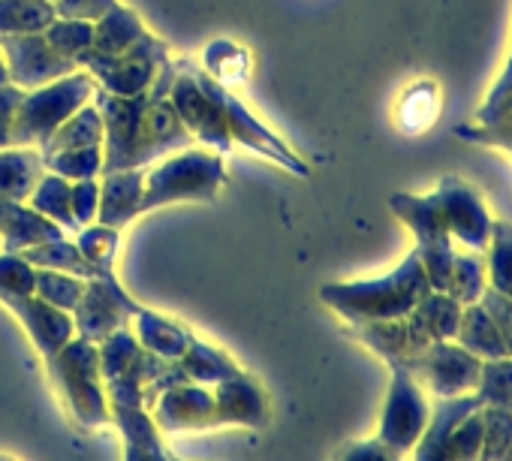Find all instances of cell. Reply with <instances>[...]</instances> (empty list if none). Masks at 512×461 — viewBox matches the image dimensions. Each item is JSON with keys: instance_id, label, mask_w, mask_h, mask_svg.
<instances>
[{"instance_id": "obj_1", "label": "cell", "mask_w": 512, "mask_h": 461, "mask_svg": "<svg viewBox=\"0 0 512 461\" xmlns=\"http://www.w3.org/2000/svg\"><path fill=\"white\" fill-rule=\"evenodd\" d=\"M431 293L425 266L416 251H410L389 275L347 284H326L320 299L338 311L350 326L359 323H386L407 317Z\"/></svg>"}, {"instance_id": "obj_2", "label": "cell", "mask_w": 512, "mask_h": 461, "mask_svg": "<svg viewBox=\"0 0 512 461\" xmlns=\"http://www.w3.org/2000/svg\"><path fill=\"white\" fill-rule=\"evenodd\" d=\"M226 181V154L211 148H184L151 169H145L142 214L157 211L172 202H214Z\"/></svg>"}, {"instance_id": "obj_3", "label": "cell", "mask_w": 512, "mask_h": 461, "mask_svg": "<svg viewBox=\"0 0 512 461\" xmlns=\"http://www.w3.org/2000/svg\"><path fill=\"white\" fill-rule=\"evenodd\" d=\"M97 94V79L88 70H76L58 82L25 91L13 118V145L40 148L67 118H73Z\"/></svg>"}, {"instance_id": "obj_4", "label": "cell", "mask_w": 512, "mask_h": 461, "mask_svg": "<svg viewBox=\"0 0 512 461\" xmlns=\"http://www.w3.org/2000/svg\"><path fill=\"white\" fill-rule=\"evenodd\" d=\"M49 377L70 404V413L79 425L97 428L112 419L106 392H103V374H100V353L97 344L88 338H73L61 353L46 359Z\"/></svg>"}, {"instance_id": "obj_5", "label": "cell", "mask_w": 512, "mask_h": 461, "mask_svg": "<svg viewBox=\"0 0 512 461\" xmlns=\"http://www.w3.org/2000/svg\"><path fill=\"white\" fill-rule=\"evenodd\" d=\"M220 82L211 79L202 67H196L190 58L178 61V76L172 82V106L190 136L217 154L232 151V139L226 130V112L220 103Z\"/></svg>"}, {"instance_id": "obj_6", "label": "cell", "mask_w": 512, "mask_h": 461, "mask_svg": "<svg viewBox=\"0 0 512 461\" xmlns=\"http://www.w3.org/2000/svg\"><path fill=\"white\" fill-rule=\"evenodd\" d=\"M389 208L395 211V217H401L410 226V233L416 239V248L413 251L419 254V260L425 266V275H428L431 290L446 293L455 248H452L449 229L443 223L437 196L434 193H425V196H416V193H392L389 196Z\"/></svg>"}, {"instance_id": "obj_7", "label": "cell", "mask_w": 512, "mask_h": 461, "mask_svg": "<svg viewBox=\"0 0 512 461\" xmlns=\"http://www.w3.org/2000/svg\"><path fill=\"white\" fill-rule=\"evenodd\" d=\"M166 61H169V43H163L154 34H145L127 52L112 55V58L85 52L79 58V67L97 79V88L118 94V97H139L154 85Z\"/></svg>"}, {"instance_id": "obj_8", "label": "cell", "mask_w": 512, "mask_h": 461, "mask_svg": "<svg viewBox=\"0 0 512 461\" xmlns=\"http://www.w3.org/2000/svg\"><path fill=\"white\" fill-rule=\"evenodd\" d=\"M178 76V61H166L163 70L157 73L154 85L148 88V100L142 109V127H139V160L142 169H148L151 163L193 148L196 139L190 136V130L184 127V121L178 118L175 106H172V82Z\"/></svg>"}, {"instance_id": "obj_9", "label": "cell", "mask_w": 512, "mask_h": 461, "mask_svg": "<svg viewBox=\"0 0 512 461\" xmlns=\"http://www.w3.org/2000/svg\"><path fill=\"white\" fill-rule=\"evenodd\" d=\"M401 365L416 377V383L434 398L470 395L479 383L482 359L464 350L458 341H434L416 356L401 359Z\"/></svg>"}, {"instance_id": "obj_10", "label": "cell", "mask_w": 512, "mask_h": 461, "mask_svg": "<svg viewBox=\"0 0 512 461\" xmlns=\"http://www.w3.org/2000/svg\"><path fill=\"white\" fill-rule=\"evenodd\" d=\"M389 368H392V383H389V395L383 404L377 437L404 455L422 437L428 416H431V404L425 398V389L401 362H389Z\"/></svg>"}, {"instance_id": "obj_11", "label": "cell", "mask_w": 512, "mask_h": 461, "mask_svg": "<svg viewBox=\"0 0 512 461\" xmlns=\"http://www.w3.org/2000/svg\"><path fill=\"white\" fill-rule=\"evenodd\" d=\"M139 308L142 305L118 284L115 272H106L100 278L85 281V293L73 308V323L79 338L100 344L112 332L124 329L139 314Z\"/></svg>"}, {"instance_id": "obj_12", "label": "cell", "mask_w": 512, "mask_h": 461, "mask_svg": "<svg viewBox=\"0 0 512 461\" xmlns=\"http://www.w3.org/2000/svg\"><path fill=\"white\" fill-rule=\"evenodd\" d=\"M0 52H4L10 82L22 91L43 88L49 82H58L76 70H82L73 58L61 55L46 31L40 34H7L0 37Z\"/></svg>"}, {"instance_id": "obj_13", "label": "cell", "mask_w": 512, "mask_h": 461, "mask_svg": "<svg viewBox=\"0 0 512 461\" xmlns=\"http://www.w3.org/2000/svg\"><path fill=\"white\" fill-rule=\"evenodd\" d=\"M434 196H437V205H440V214H443L449 236L458 239L467 251H485L488 239H491L494 217L488 214L479 190L470 187L458 175H443Z\"/></svg>"}, {"instance_id": "obj_14", "label": "cell", "mask_w": 512, "mask_h": 461, "mask_svg": "<svg viewBox=\"0 0 512 461\" xmlns=\"http://www.w3.org/2000/svg\"><path fill=\"white\" fill-rule=\"evenodd\" d=\"M217 94H220V103H223V112H226V130H229L232 145H244L247 151L278 163L281 169H287V172H293L299 178L311 175V166L281 136H275L260 118H256L226 85H220Z\"/></svg>"}, {"instance_id": "obj_15", "label": "cell", "mask_w": 512, "mask_h": 461, "mask_svg": "<svg viewBox=\"0 0 512 461\" xmlns=\"http://www.w3.org/2000/svg\"><path fill=\"white\" fill-rule=\"evenodd\" d=\"M4 302L28 329V335L34 338L37 350L43 353V359H52L55 353H61L73 338H76V323L70 311H61L49 302H43L40 296H4Z\"/></svg>"}, {"instance_id": "obj_16", "label": "cell", "mask_w": 512, "mask_h": 461, "mask_svg": "<svg viewBox=\"0 0 512 461\" xmlns=\"http://www.w3.org/2000/svg\"><path fill=\"white\" fill-rule=\"evenodd\" d=\"M151 410H154V425L160 431L214 428V392L193 383H178L160 392Z\"/></svg>"}, {"instance_id": "obj_17", "label": "cell", "mask_w": 512, "mask_h": 461, "mask_svg": "<svg viewBox=\"0 0 512 461\" xmlns=\"http://www.w3.org/2000/svg\"><path fill=\"white\" fill-rule=\"evenodd\" d=\"M461 311H464V305L458 299H452L449 293L431 290L404 317L413 356L422 353L425 347H431L434 341H455V332H458V323H461Z\"/></svg>"}, {"instance_id": "obj_18", "label": "cell", "mask_w": 512, "mask_h": 461, "mask_svg": "<svg viewBox=\"0 0 512 461\" xmlns=\"http://www.w3.org/2000/svg\"><path fill=\"white\" fill-rule=\"evenodd\" d=\"M55 239H64V229L55 220L43 217L28 202L0 199V251L4 254H22Z\"/></svg>"}, {"instance_id": "obj_19", "label": "cell", "mask_w": 512, "mask_h": 461, "mask_svg": "<svg viewBox=\"0 0 512 461\" xmlns=\"http://www.w3.org/2000/svg\"><path fill=\"white\" fill-rule=\"evenodd\" d=\"M269 419L266 395L253 377L238 371L217 383L214 392V425H250L260 428Z\"/></svg>"}, {"instance_id": "obj_20", "label": "cell", "mask_w": 512, "mask_h": 461, "mask_svg": "<svg viewBox=\"0 0 512 461\" xmlns=\"http://www.w3.org/2000/svg\"><path fill=\"white\" fill-rule=\"evenodd\" d=\"M479 407H482V401L473 392L458 395V398H437L431 404V416H428L422 437L410 449L413 461H449V437H452L455 425Z\"/></svg>"}, {"instance_id": "obj_21", "label": "cell", "mask_w": 512, "mask_h": 461, "mask_svg": "<svg viewBox=\"0 0 512 461\" xmlns=\"http://www.w3.org/2000/svg\"><path fill=\"white\" fill-rule=\"evenodd\" d=\"M142 193H145V169L106 172L100 184L97 223L124 229L133 217L142 214Z\"/></svg>"}, {"instance_id": "obj_22", "label": "cell", "mask_w": 512, "mask_h": 461, "mask_svg": "<svg viewBox=\"0 0 512 461\" xmlns=\"http://www.w3.org/2000/svg\"><path fill=\"white\" fill-rule=\"evenodd\" d=\"M43 175H46V163L40 148L34 145L0 148V199L28 202Z\"/></svg>"}, {"instance_id": "obj_23", "label": "cell", "mask_w": 512, "mask_h": 461, "mask_svg": "<svg viewBox=\"0 0 512 461\" xmlns=\"http://www.w3.org/2000/svg\"><path fill=\"white\" fill-rule=\"evenodd\" d=\"M145 34H148V28H145V22L139 19V13L130 10V7H124L121 0H118V4H115L106 16H100V19L94 22V40H91V49H88V52L112 58V55L127 52V49H130L133 43H139Z\"/></svg>"}, {"instance_id": "obj_24", "label": "cell", "mask_w": 512, "mask_h": 461, "mask_svg": "<svg viewBox=\"0 0 512 461\" xmlns=\"http://www.w3.org/2000/svg\"><path fill=\"white\" fill-rule=\"evenodd\" d=\"M136 320V338L139 344L160 356V359H181V353L187 350V344L193 341V332L187 326H181L178 320L166 317V314H157L151 308H139V314L133 317Z\"/></svg>"}, {"instance_id": "obj_25", "label": "cell", "mask_w": 512, "mask_h": 461, "mask_svg": "<svg viewBox=\"0 0 512 461\" xmlns=\"http://www.w3.org/2000/svg\"><path fill=\"white\" fill-rule=\"evenodd\" d=\"M109 413L127 437V458L124 461H169V452L163 449L157 425L145 413V407L112 404Z\"/></svg>"}, {"instance_id": "obj_26", "label": "cell", "mask_w": 512, "mask_h": 461, "mask_svg": "<svg viewBox=\"0 0 512 461\" xmlns=\"http://www.w3.org/2000/svg\"><path fill=\"white\" fill-rule=\"evenodd\" d=\"M455 341L470 350L473 356L479 359H500V356H509L506 353V344L491 320V314L482 308V302H473V305H464L461 311V323H458V332H455Z\"/></svg>"}, {"instance_id": "obj_27", "label": "cell", "mask_w": 512, "mask_h": 461, "mask_svg": "<svg viewBox=\"0 0 512 461\" xmlns=\"http://www.w3.org/2000/svg\"><path fill=\"white\" fill-rule=\"evenodd\" d=\"M440 115V88L434 79H416L398 100L395 121L407 136L425 133Z\"/></svg>"}, {"instance_id": "obj_28", "label": "cell", "mask_w": 512, "mask_h": 461, "mask_svg": "<svg viewBox=\"0 0 512 461\" xmlns=\"http://www.w3.org/2000/svg\"><path fill=\"white\" fill-rule=\"evenodd\" d=\"M91 145H103V118L97 112V106L85 103L73 118H67L43 145L40 154L52 157L58 151H70V148H91Z\"/></svg>"}, {"instance_id": "obj_29", "label": "cell", "mask_w": 512, "mask_h": 461, "mask_svg": "<svg viewBox=\"0 0 512 461\" xmlns=\"http://www.w3.org/2000/svg\"><path fill=\"white\" fill-rule=\"evenodd\" d=\"M181 374L190 383H220L226 377H235L241 368L232 362V356H226L220 347H211L205 341H199L193 335V341L187 344V350L181 353V359H175Z\"/></svg>"}, {"instance_id": "obj_30", "label": "cell", "mask_w": 512, "mask_h": 461, "mask_svg": "<svg viewBox=\"0 0 512 461\" xmlns=\"http://www.w3.org/2000/svg\"><path fill=\"white\" fill-rule=\"evenodd\" d=\"M70 187H73V181H67V178H61V175L46 169V175L34 187L28 205L34 211H40L43 217L55 220L64 229V233H67V229H70V233H79V223L73 217V202H70Z\"/></svg>"}, {"instance_id": "obj_31", "label": "cell", "mask_w": 512, "mask_h": 461, "mask_svg": "<svg viewBox=\"0 0 512 461\" xmlns=\"http://www.w3.org/2000/svg\"><path fill=\"white\" fill-rule=\"evenodd\" d=\"M55 19V0H0V37L40 34Z\"/></svg>"}, {"instance_id": "obj_32", "label": "cell", "mask_w": 512, "mask_h": 461, "mask_svg": "<svg viewBox=\"0 0 512 461\" xmlns=\"http://www.w3.org/2000/svg\"><path fill=\"white\" fill-rule=\"evenodd\" d=\"M22 257H25L34 269L67 272V275H76V278H85V281L106 275V272H97V269L82 257V251L76 248V242H67V239H55V242L28 248V251H22Z\"/></svg>"}, {"instance_id": "obj_33", "label": "cell", "mask_w": 512, "mask_h": 461, "mask_svg": "<svg viewBox=\"0 0 512 461\" xmlns=\"http://www.w3.org/2000/svg\"><path fill=\"white\" fill-rule=\"evenodd\" d=\"M485 272H488V287L506 299H512V223L509 220H494L491 223V239L485 248Z\"/></svg>"}, {"instance_id": "obj_34", "label": "cell", "mask_w": 512, "mask_h": 461, "mask_svg": "<svg viewBox=\"0 0 512 461\" xmlns=\"http://www.w3.org/2000/svg\"><path fill=\"white\" fill-rule=\"evenodd\" d=\"M488 287V272H485V260L479 257V251H464L452 257V272H449V284L446 293L452 299H458L461 305H473L482 299Z\"/></svg>"}, {"instance_id": "obj_35", "label": "cell", "mask_w": 512, "mask_h": 461, "mask_svg": "<svg viewBox=\"0 0 512 461\" xmlns=\"http://www.w3.org/2000/svg\"><path fill=\"white\" fill-rule=\"evenodd\" d=\"M76 248L82 251V257L97 272H115L118 248H121V229L103 226V223L82 226L79 233H76Z\"/></svg>"}, {"instance_id": "obj_36", "label": "cell", "mask_w": 512, "mask_h": 461, "mask_svg": "<svg viewBox=\"0 0 512 461\" xmlns=\"http://www.w3.org/2000/svg\"><path fill=\"white\" fill-rule=\"evenodd\" d=\"M473 395L485 407L512 410V356L482 359V371H479V383H476Z\"/></svg>"}, {"instance_id": "obj_37", "label": "cell", "mask_w": 512, "mask_h": 461, "mask_svg": "<svg viewBox=\"0 0 512 461\" xmlns=\"http://www.w3.org/2000/svg\"><path fill=\"white\" fill-rule=\"evenodd\" d=\"M46 169L67 178V181H85V178H100L103 175V145L91 148H70L58 151L52 157H43Z\"/></svg>"}, {"instance_id": "obj_38", "label": "cell", "mask_w": 512, "mask_h": 461, "mask_svg": "<svg viewBox=\"0 0 512 461\" xmlns=\"http://www.w3.org/2000/svg\"><path fill=\"white\" fill-rule=\"evenodd\" d=\"M82 293H85V278H76V275H67V272H52V269H37L34 296H40L43 302L73 314Z\"/></svg>"}, {"instance_id": "obj_39", "label": "cell", "mask_w": 512, "mask_h": 461, "mask_svg": "<svg viewBox=\"0 0 512 461\" xmlns=\"http://www.w3.org/2000/svg\"><path fill=\"white\" fill-rule=\"evenodd\" d=\"M97 353H100V374H103V380H112V377L124 374L136 362V356L142 353V344L124 326V329L112 332L109 338H103L100 347H97Z\"/></svg>"}, {"instance_id": "obj_40", "label": "cell", "mask_w": 512, "mask_h": 461, "mask_svg": "<svg viewBox=\"0 0 512 461\" xmlns=\"http://www.w3.org/2000/svg\"><path fill=\"white\" fill-rule=\"evenodd\" d=\"M247 67H250V55L226 40H214L208 43L205 49V73L211 79H217L220 85H229V82H241L247 76Z\"/></svg>"}, {"instance_id": "obj_41", "label": "cell", "mask_w": 512, "mask_h": 461, "mask_svg": "<svg viewBox=\"0 0 512 461\" xmlns=\"http://www.w3.org/2000/svg\"><path fill=\"white\" fill-rule=\"evenodd\" d=\"M46 37L52 40V46L73 58L79 64V58L91 49V40H94V22H79V19H55L49 28H46Z\"/></svg>"}, {"instance_id": "obj_42", "label": "cell", "mask_w": 512, "mask_h": 461, "mask_svg": "<svg viewBox=\"0 0 512 461\" xmlns=\"http://www.w3.org/2000/svg\"><path fill=\"white\" fill-rule=\"evenodd\" d=\"M482 416H485V434H482L479 461H500L512 443V410L482 404Z\"/></svg>"}, {"instance_id": "obj_43", "label": "cell", "mask_w": 512, "mask_h": 461, "mask_svg": "<svg viewBox=\"0 0 512 461\" xmlns=\"http://www.w3.org/2000/svg\"><path fill=\"white\" fill-rule=\"evenodd\" d=\"M482 434H485V416L479 407L455 425V431L449 437V461H479Z\"/></svg>"}, {"instance_id": "obj_44", "label": "cell", "mask_w": 512, "mask_h": 461, "mask_svg": "<svg viewBox=\"0 0 512 461\" xmlns=\"http://www.w3.org/2000/svg\"><path fill=\"white\" fill-rule=\"evenodd\" d=\"M37 269L22 254L0 251V299L4 296H31Z\"/></svg>"}, {"instance_id": "obj_45", "label": "cell", "mask_w": 512, "mask_h": 461, "mask_svg": "<svg viewBox=\"0 0 512 461\" xmlns=\"http://www.w3.org/2000/svg\"><path fill=\"white\" fill-rule=\"evenodd\" d=\"M70 202H73V217H76L79 229L97 223V211H100V181L97 178L73 181Z\"/></svg>"}, {"instance_id": "obj_46", "label": "cell", "mask_w": 512, "mask_h": 461, "mask_svg": "<svg viewBox=\"0 0 512 461\" xmlns=\"http://www.w3.org/2000/svg\"><path fill=\"white\" fill-rule=\"evenodd\" d=\"M404 455L398 449H392L389 443H383L380 437L374 440H353L347 443L335 461H401Z\"/></svg>"}, {"instance_id": "obj_47", "label": "cell", "mask_w": 512, "mask_h": 461, "mask_svg": "<svg viewBox=\"0 0 512 461\" xmlns=\"http://www.w3.org/2000/svg\"><path fill=\"white\" fill-rule=\"evenodd\" d=\"M455 133L467 142H479V145H497V148H506L512 154V124L506 121H494V124H479V127H470V124H461L455 127Z\"/></svg>"}, {"instance_id": "obj_48", "label": "cell", "mask_w": 512, "mask_h": 461, "mask_svg": "<svg viewBox=\"0 0 512 461\" xmlns=\"http://www.w3.org/2000/svg\"><path fill=\"white\" fill-rule=\"evenodd\" d=\"M479 302L491 314V320H494V326H497V332H500V338L506 344V353L512 356V299H506V296L494 293L491 287H485Z\"/></svg>"}, {"instance_id": "obj_49", "label": "cell", "mask_w": 512, "mask_h": 461, "mask_svg": "<svg viewBox=\"0 0 512 461\" xmlns=\"http://www.w3.org/2000/svg\"><path fill=\"white\" fill-rule=\"evenodd\" d=\"M118 0H55L58 19H79V22H97L106 16Z\"/></svg>"}, {"instance_id": "obj_50", "label": "cell", "mask_w": 512, "mask_h": 461, "mask_svg": "<svg viewBox=\"0 0 512 461\" xmlns=\"http://www.w3.org/2000/svg\"><path fill=\"white\" fill-rule=\"evenodd\" d=\"M22 97H25V91L16 88V85L0 88V148L13 145V118H16V109H19Z\"/></svg>"}, {"instance_id": "obj_51", "label": "cell", "mask_w": 512, "mask_h": 461, "mask_svg": "<svg viewBox=\"0 0 512 461\" xmlns=\"http://www.w3.org/2000/svg\"><path fill=\"white\" fill-rule=\"evenodd\" d=\"M509 94H512V52H509V61H506V70H503V76L497 79V85H494V88H491V94L485 97L482 109L476 112V121H479V118H485V115H488V112H491V109H494V106H497L503 97H509Z\"/></svg>"}, {"instance_id": "obj_52", "label": "cell", "mask_w": 512, "mask_h": 461, "mask_svg": "<svg viewBox=\"0 0 512 461\" xmlns=\"http://www.w3.org/2000/svg\"><path fill=\"white\" fill-rule=\"evenodd\" d=\"M512 112V94L509 97H503L485 118H479V124H491V121H497V118H503V115H509Z\"/></svg>"}, {"instance_id": "obj_53", "label": "cell", "mask_w": 512, "mask_h": 461, "mask_svg": "<svg viewBox=\"0 0 512 461\" xmlns=\"http://www.w3.org/2000/svg\"><path fill=\"white\" fill-rule=\"evenodd\" d=\"M7 85H13V82H10V70H7L4 52H0V88H7Z\"/></svg>"}, {"instance_id": "obj_54", "label": "cell", "mask_w": 512, "mask_h": 461, "mask_svg": "<svg viewBox=\"0 0 512 461\" xmlns=\"http://www.w3.org/2000/svg\"><path fill=\"white\" fill-rule=\"evenodd\" d=\"M500 461H512V443H509V449L503 452V458H500Z\"/></svg>"}, {"instance_id": "obj_55", "label": "cell", "mask_w": 512, "mask_h": 461, "mask_svg": "<svg viewBox=\"0 0 512 461\" xmlns=\"http://www.w3.org/2000/svg\"><path fill=\"white\" fill-rule=\"evenodd\" d=\"M169 461H181V458L178 455H169Z\"/></svg>"}]
</instances>
